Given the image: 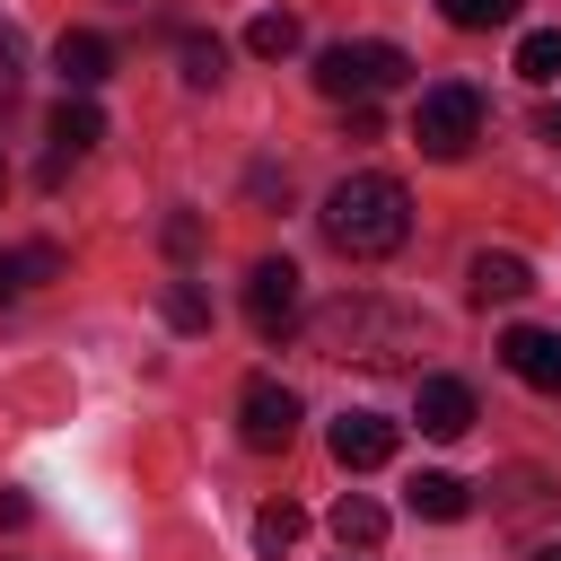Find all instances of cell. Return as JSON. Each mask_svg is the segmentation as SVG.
I'll list each match as a JSON object with an SVG mask.
<instances>
[{
    "instance_id": "cell-17",
    "label": "cell",
    "mask_w": 561,
    "mask_h": 561,
    "mask_svg": "<svg viewBox=\"0 0 561 561\" xmlns=\"http://www.w3.org/2000/svg\"><path fill=\"white\" fill-rule=\"evenodd\" d=\"M175 61H184V79H193V88H219L228 44H219V35H175Z\"/></svg>"
},
{
    "instance_id": "cell-24",
    "label": "cell",
    "mask_w": 561,
    "mask_h": 561,
    "mask_svg": "<svg viewBox=\"0 0 561 561\" xmlns=\"http://www.w3.org/2000/svg\"><path fill=\"white\" fill-rule=\"evenodd\" d=\"M26 517H35V500L26 491H0V526H26Z\"/></svg>"
},
{
    "instance_id": "cell-8",
    "label": "cell",
    "mask_w": 561,
    "mask_h": 561,
    "mask_svg": "<svg viewBox=\"0 0 561 561\" xmlns=\"http://www.w3.org/2000/svg\"><path fill=\"white\" fill-rule=\"evenodd\" d=\"M386 456H394V421L386 412H342L333 421V465L342 473H377Z\"/></svg>"
},
{
    "instance_id": "cell-12",
    "label": "cell",
    "mask_w": 561,
    "mask_h": 561,
    "mask_svg": "<svg viewBox=\"0 0 561 561\" xmlns=\"http://www.w3.org/2000/svg\"><path fill=\"white\" fill-rule=\"evenodd\" d=\"M465 289H473L482 307H508V298H526V289H535V263H526V254H491V245H482V254H473V272H465Z\"/></svg>"
},
{
    "instance_id": "cell-27",
    "label": "cell",
    "mask_w": 561,
    "mask_h": 561,
    "mask_svg": "<svg viewBox=\"0 0 561 561\" xmlns=\"http://www.w3.org/2000/svg\"><path fill=\"white\" fill-rule=\"evenodd\" d=\"M0 184H9V167H0Z\"/></svg>"
},
{
    "instance_id": "cell-4",
    "label": "cell",
    "mask_w": 561,
    "mask_h": 561,
    "mask_svg": "<svg viewBox=\"0 0 561 561\" xmlns=\"http://www.w3.org/2000/svg\"><path fill=\"white\" fill-rule=\"evenodd\" d=\"M473 131H482V96H473L465 79L421 88V105H412V140H421V158H465Z\"/></svg>"
},
{
    "instance_id": "cell-19",
    "label": "cell",
    "mask_w": 561,
    "mask_h": 561,
    "mask_svg": "<svg viewBox=\"0 0 561 561\" xmlns=\"http://www.w3.org/2000/svg\"><path fill=\"white\" fill-rule=\"evenodd\" d=\"M53 263H61V254H53V245H26V254H0V307H9V298H18V289H26V280H44V272H53Z\"/></svg>"
},
{
    "instance_id": "cell-22",
    "label": "cell",
    "mask_w": 561,
    "mask_h": 561,
    "mask_svg": "<svg viewBox=\"0 0 561 561\" xmlns=\"http://www.w3.org/2000/svg\"><path fill=\"white\" fill-rule=\"evenodd\" d=\"M158 245H167L175 263H193V254H202V219H193V210H175V219L158 228Z\"/></svg>"
},
{
    "instance_id": "cell-11",
    "label": "cell",
    "mask_w": 561,
    "mask_h": 561,
    "mask_svg": "<svg viewBox=\"0 0 561 561\" xmlns=\"http://www.w3.org/2000/svg\"><path fill=\"white\" fill-rule=\"evenodd\" d=\"M53 70H61V88H96L105 70H114V35H96V26H70L61 44H53Z\"/></svg>"
},
{
    "instance_id": "cell-2",
    "label": "cell",
    "mask_w": 561,
    "mask_h": 561,
    "mask_svg": "<svg viewBox=\"0 0 561 561\" xmlns=\"http://www.w3.org/2000/svg\"><path fill=\"white\" fill-rule=\"evenodd\" d=\"M324 237H333V254H351V263H386V254L412 237V193H403L394 175L359 167V175H342V184L324 193Z\"/></svg>"
},
{
    "instance_id": "cell-10",
    "label": "cell",
    "mask_w": 561,
    "mask_h": 561,
    "mask_svg": "<svg viewBox=\"0 0 561 561\" xmlns=\"http://www.w3.org/2000/svg\"><path fill=\"white\" fill-rule=\"evenodd\" d=\"M96 140H105V114H96V96H79V88H70V96L53 105V167H44V175H61L70 158H88Z\"/></svg>"
},
{
    "instance_id": "cell-5",
    "label": "cell",
    "mask_w": 561,
    "mask_h": 561,
    "mask_svg": "<svg viewBox=\"0 0 561 561\" xmlns=\"http://www.w3.org/2000/svg\"><path fill=\"white\" fill-rule=\"evenodd\" d=\"M237 430H245V447H289L298 438V394L280 386V377H245V394H237Z\"/></svg>"
},
{
    "instance_id": "cell-25",
    "label": "cell",
    "mask_w": 561,
    "mask_h": 561,
    "mask_svg": "<svg viewBox=\"0 0 561 561\" xmlns=\"http://www.w3.org/2000/svg\"><path fill=\"white\" fill-rule=\"evenodd\" d=\"M543 140H561V105H543Z\"/></svg>"
},
{
    "instance_id": "cell-13",
    "label": "cell",
    "mask_w": 561,
    "mask_h": 561,
    "mask_svg": "<svg viewBox=\"0 0 561 561\" xmlns=\"http://www.w3.org/2000/svg\"><path fill=\"white\" fill-rule=\"evenodd\" d=\"M333 535H342V552H377V543H386V508H377L368 491H342V500H333Z\"/></svg>"
},
{
    "instance_id": "cell-18",
    "label": "cell",
    "mask_w": 561,
    "mask_h": 561,
    "mask_svg": "<svg viewBox=\"0 0 561 561\" xmlns=\"http://www.w3.org/2000/svg\"><path fill=\"white\" fill-rule=\"evenodd\" d=\"M245 53H263V61H280V53H298V18H289V9H263V18L245 26Z\"/></svg>"
},
{
    "instance_id": "cell-3",
    "label": "cell",
    "mask_w": 561,
    "mask_h": 561,
    "mask_svg": "<svg viewBox=\"0 0 561 561\" xmlns=\"http://www.w3.org/2000/svg\"><path fill=\"white\" fill-rule=\"evenodd\" d=\"M403 79H412V53H403V44H324V53H316V88H324L333 105L386 96V88H403Z\"/></svg>"
},
{
    "instance_id": "cell-20",
    "label": "cell",
    "mask_w": 561,
    "mask_h": 561,
    "mask_svg": "<svg viewBox=\"0 0 561 561\" xmlns=\"http://www.w3.org/2000/svg\"><path fill=\"white\" fill-rule=\"evenodd\" d=\"M438 9H447V26H465V35H491V26L517 18V0H438Z\"/></svg>"
},
{
    "instance_id": "cell-21",
    "label": "cell",
    "mask_w": 561,
    "mask_h": 561,
    "mask_svg": "<svg viewBox=\"0 0 561 561\" xmlns=\"http://www.w3.org/2000/svg\"><path fill=\"white\" fill-rule=\"evenodd\" d=\"M167 324H175V333H210V298H202L193 280H167Z\"/></svg>"
},
{
    "instance_id": "cell-1",
    "label": "cell",
    "mask_w": 561,
    "mask_h": 561,
    "mask_svg": "<svg viewBox=\"0 0 561 561\" xmlns=\"http://www.w3.org/2000/svg\"><path fill=\"white\" fill-rule=\"evenodd\" d=\"M307 351L359 359V368H403L412 351H430V316H412L394 298H368V289H342L307 316Z\"/></svg>"
},
{
    "instance_id": "cell-15",
    "label": "cell",
    "mask_w": 561,
    "mask_h": 561,
    "mask_svg": "<svg viewBox=\"0 0 561 561\" xmlns=\"http://www.w3.org/2000/svg\"><path fill=\"white\" fill-rule=\"evenodd\" d=\"M298 535H307V517H298L289 500H263V508H254V552L280 561V552H298Z\"/></svg>"
},
{
    "instance_id": "cell-16",
    "label": "cell",
    "mask_w": 561,
    "mask_h": 561,
    "mask_svg": "<svg viewBox=\"0 0 561 561\" xmlns=\"http://www.w3.org/2000/svg\"><path fill=\"white\" fill-rule=\"evenodd\" d=\"M517 79H535V88L561 79V26H526L517 35Z\"/></svg>"
},
{
    "instance_id": "cell-26",
    "label": "cell",
    "mask_w": 561,
    "mask_h": 561,
    "mask_svg": "<svg viewBox=\"0 0 561 561\" xmlns=\"http://www.w3.org/2000/svg\"><path fill=\"white\" fill-rule=\"evenodd\" d=\"M535 561H561V543H543V552H535Z\"/></svg>"
},
{
    "instance_id": "cell-23",
    "label": "cell",
    "mask_w": 561,
    "mask_h": 561,
    "mask_svg": "<svg viewBox=\"0 0 561 561\" xmlns=\"http://www.w3.org/2000/svg\"><path fill=\"white\" fill-rule=\"evenodd\" d=\"M18 70H26V53H18V35H9V26H0V105H9V96H18Z\"/></svg>"
},
{
    "instance_id": "cell-7",
    "label": "cell",
    "mask_w": 561,
    "mask_h": 561,
    "mask_svg": "<svg viewBox=\"0 0 561 561\" xmlns=\"http://www.w3.org/2000/svg\"><path fill=\"white\" fill-rule=\"evenodd\" d=\"M500 359H508L517 386L561 394V333H552V324H508V333H500Z\"/></svg>"
},
{
    "instance_id": "cell-14",
    "label": "cell",
    "mask_w": 561,
    "mask_h": 561,
    "mask_svg": "<svg viewBox=\"0 0 561 561\" xmlns=\"http://www.w3.org/2000/svg\"><path fill=\"white\" fill-rule=\"evenodd\" d=\"M403 500H412V517H430V526H456V517H465V482H456V473H412Z\"/></svg>"
},
{
    "instance_id": "cell-9",
    "label": "cell",
    "mask_w": 561,
    "mask_h": 561,
    "mask_svg": "<svg viewBox=\"0 0 561 561\" xmlns=\"http://www.w3.org/2000/svg\"><path fill=\"white\" fill-rule=\"evenodd\" d=\"M412 421H421L430 438H465V430H473V386H465V377H421Z\"/></svg>"
},
{
    "instance_id": "cell-6",
    "label": "cell",
    "mask_w": 561,
    "mask_h": 561,
    "mask_svg": "<svg viewBox=\"0 0 561 561\" xmlns=\"http://www.w3.org/2000/svg\"><path fill=\"white\" fill-rule=\"evenodd\" d=\"M245 316H254L263 342H280V333L298 324V263H289V254H272V263L245 272Z\"/></svg>"
}]
</instances>
